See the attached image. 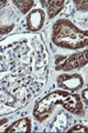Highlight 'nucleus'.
I'll use <instances>...</instances> for the list:
<instances>
[{
	"mask_svg": "<svg viewBox=\"0 0 88 133\" xmlns=\"http://www.w3.org/2000/svg\"><path fill=\"white\" fill-rule=\"evenodd\" d=\"M56 85L67 91L80 90L83 85V79L80 74H61L56 78Z\"/></svg>",
	"mask_w": 88,
	"mask_h": 133,
	"instance_id": "4",
	"label": "nucleus"
},
{
	"mask_svg": "<svg viewBox=\"0 0 88 133\" xmlns=\"http://www.w3.org/2000/svg\"><path fill=\"white\" fill-rule=\"evenodd\" d=\"M8 121V119H6V118H4V119H0V126H3L4 124H6Z\"/></svg>",
	"mask_w": 88,
	"mask_h": 133,
	"instance_id": "13",
	"label": "nucleus"
},
{
	"mask_svg": "<svg viewBox=\"0 0 88 133\" xmlns=\"http://www.w3.org/2000/svg\"><path fill=\"white\" fill-rule=\"evenodd\" d=\"M31 131V120L28 118H23L13 123L5 130V132H30Z\"/></svg>",
	"mask_w": 88,
	"mask_h": 133,
	"instance_id": "7",
	"label": "nucleus"
},
{
	"mask_svg": "<svg viewBox=\"0 0 88 133\" xmlns=\"http://www.w3.org/2000/svg\"><path fill=\"white\" fill-rule=\"evenodd\" d=\"M13 27H14V24H11L7 26H0V34H6V33L11 32Z\"/></svg>",
	"mask_w": 88,
	"mask_h": 133,
	"instance_id": "11",
	"label": "nucleus"
},
{
	"mask_svg": "<svg viewBox=\"0 0 88 133\" xmlns=\"http://www.w3.org/2000/svg\"><path fill=\"white\" fill-rule=\"evenodd\" d=\"M87 60V50L79 52L76 54H70L68 57L58 55L55 59V70L58 71H72L74 68H81L86 66Z\"/></svg>",
	"mask_w": 88,
	"mask_h": 133,
	"instance_id": "3",
	"label": "nucleus"
},
{
	"mask_svg": "<svg viewBox=\"0 0 88 133\" xmlns=\"http://www.w3.org/2000/svg\"><path fill=\"white\" fill-rule=\"evenodd\" d=\"M41 5L43 7H46L48 13V17L49 18H54L56 14L60 13V11L65 7V1H46V0H42L41 1Z\"/></svg>",
	"mask_w": 88,
	"mask_h": 133,
	"instance_id": "6",
	"label": "nucleus"
},
{
	"mask_svg": "<svg viewBox=\"0 0 88 133\" xmlns=\"http://www.w3.org/2000/svg\"><path fill=\"white\" fill-rule=\"evenodd\" d=\"M52 40L56 46L67 50H76L87 46V31L78 28L69 20L60 19L53 25Z\"/></svg>",
	"mask_w": 88,
	"mask_h": 133,
	"instance_id": "2",
	"label": "nucleus"
},
{
	"mask_svg": "<svg viewBox=\"0 0 88 133\" xmlns=\"http://www.w3.org/2000/svg\"><path fill=\"white\" fill-rule=\"evenodd\" d=\"M45 23V12L41 8L30 11L27 15V28L30 31H40Z\"/></svg>",
	"mask_w": 88,
	"mask_h": 133,
	"instance_id": "5",
	"label": "nucleus"
},
{
	"mask_svg": "<svg viewBox=\"0 0 88 133\" xmlns=\"http://www.w3.org/2000/svg\"><path fill=\"white\" fill-rule=\"evenodd\" d=\"M59 103H62L63 107L69 112L75 114H83V106L80 101V98L76 94H72L66 91H55L47 94L45 98L36 103L33 111L35 119H38L39 121H43L50 114L55 104Z\"/></svg>",
	"mask_w": 88,
	"mask_h": 133,
	"instance_id": "1",
	"label": "nucleus"
},
{
	"mask_svg": "<svg viewBox=\"0 0 88 133\" xmlns=\"http://www.w3.org/2000/svg\"><path fill=\"white\" fill-rule=\"evenodd\" d=\"M6 4H7V1H6V0H3V1H0V8L3 7V6H5Z\"/></svg>",
	"mask_w": 88,
	"mask_h": 133,
	"instance_id": "14",
	"label": "nucleus"
},
{
	"mask_svg": "<svg viewBox=\"0 0 88 133\" xmlns=\"http://www.w3.org/2000/svg\"><path fill=\"white\" fill-rule=\"evenodd\" d=\"M87 93H88V90H87V88H85V90L82 91V94H81V96H82V99L85 100V104H87V101H88V99H87Z\"/></svg>",
	"mask_w": 88,
	"mask_h": 133,
	"instance_id": "12",
	"label": "nucleus"
},
{
	"mask_svg": "<svg viewBox=\"0 0 88 133\" xmlns=\"http://www.w3.org/2000/svg\"><path fill=\"white\" fill-rule=\"evenodd\" d=\"M74 4H75V7L78 11H85L86 12L88 10V3L86 0H75Z\"/></svg>",
	"mask_w": 88,
	"mask_h": 133,
	"instance_id": "9",
	"label": "nucleus"
},
{
	"mask_svg": "<svg viewBox=\"0 0 88 133\" xmlns=\"http://www.w3.org/2000/svg\"><path fill=\"white\" fill-rule=\"evenodd\" d=\"M86 131H87V126L78 124V125L70 127L69 130H68V132H86Z\"/></svg>",
	"mask_w": 88,
	"mask_h": 133,
	"instance_id": "10",
	"label": "nucleus"
},
{
	"mask_svg": "<svg viewBox=\"0 0 88 133\" xmlns=\"http://www.w3.org/2000/svg\"><path fill=\"white\" fill-rule=\"evenodd\" d=\"M14 5L19 8L23 14H27L31 11V8L34 5V1L33 0H28V1H18V0H14Z\"/></svg>",
	"mask_w": 88,
	"mask_h": 133,
	"instance_id": "8",
	"label": "nucleus"
}]
</instances>
